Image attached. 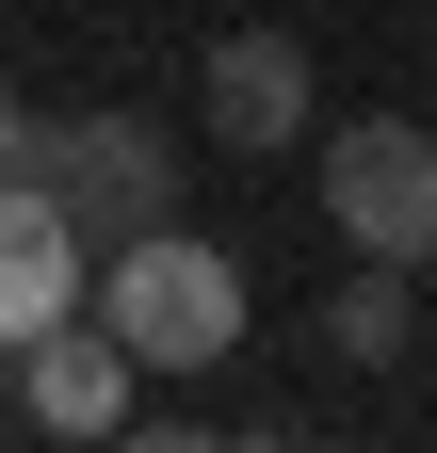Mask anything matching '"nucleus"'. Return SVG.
<instances>
[{
    "mask_svg": "<svg viewBox=\"0 0 437 453\" xmlns=\"http://www.w3.org/2000/svg\"><path fill=\"white\" fill-rule=\"evenodd\" d=\"M97 308H114V340H130L146 372H211V357H243V259H227V243H195L179 211L114 243Z\"/></svg>",
    "mask_w": 437,
    "mask_h": 453,
    "instance_id": "1",
    "label": "nucleus"
},
{
    "mask_svg": "<svg viewBox=\"0 0 437 453\" xmlns=\"http://www.w3.org/2000/svg\"><path fill=\"white\" fill-rule=\"evenodd\" d=\"M17 179H49L97 243H130V226L179 211V130L130 113V97H114V113H33V162H17Z\"/></svg>",
    "mask_w": 437,
    "mask_h": 453,
    "instance_id": "2",
    "label": "nucleus"
},
{
    "mask_svg": "<svg viewBox=\"0 0 437 453\" xmlns=\"http://www.w3.org/2000/svg\"><path fill=\"white\" fill-rule=\"evenodd\" d=\"M324 226H341L356 259H437V130H405V113H356V130H324Z\"/></svg>",
    "mask_w": 437,
    "mask_h": 453,
    "instance_id": "3",
    "label": "nucleus"
},
{
    "mask_svg": "<svg viewBox=\"0 0 437 453\" xmlns=\"http://www.w3.org/2000/svg\"><path fill=\"white\" fill-rule=\"evenodd\" d=\"M17 421H33V437H65V453L146 421V357L114 340V308H65V324L17 357Z\"/></svg>",
    "mask_w": 437,
    "mask_h": 453,
    "instance_id": "4",
    "label": "nucleus"
},
{
    "mask_svg": "<svg viewBox=\"0 0 437 453\" xmlns=\"http://www.w3.org/2000/svg\"><path fill=\"white\" fill-rule=\"evenodd\" d=\"M81 243H97V226L49 195V179H0V372L81 308Z\"/></svg>",
    "mask_w": 437,
    "mask_h": 453,
    "instance_id": "5",
    "label": "nucleus"
},
{
    "mask_svg": "<svg viewBox=\"0 0 437 453\" xmlns=\"http://www.w3.org/2000/svg\"><path fill=\"white\" fill-rule=\"evenodd\" d=\"M195 113H211V146H243V162H259V146H308V113H324V97H308V49H292V33H211Z\"/></svg>",
    "mask_w": 437,
    "mask_h": 453,
    "instance_id": "6",
    "label": "nucleus"
},
{
    "mask_svg": "<svg viewBox=\"0 0 437 453\" xmlns=\"http://www.w3.org/2000/svg\"><path fill=\"white\" fill-rule=\"evenodd\" d=\"M308 340H324L341 372H389L405 340H421V308H405V259H356L341 292H324V324H308Z\"/></svg>",
    "mask_w": 437,
    "mask_h": 453,
    "instance_id": "7",
    "label": "nucleus"
},
{
    "mask_svg": "<svg viewBox=\"0 0 437 453\" xmlns=\"http://www.w3.org/2000/svg\"><path fill=\"white\" fill-rule=\"evenodd\" d=\"M17 162H33V97L0 81V179H17Z\"/></svg>",
    "mask_w": 437,
    "mask_h": 453,
    "instance_id": "8",
    "label": "nucleus"
}]
</instances>
